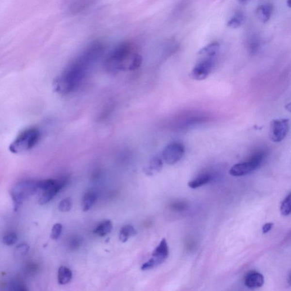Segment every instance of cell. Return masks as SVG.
<instances>
[{"label": "cell", "mask_w": 291, "mask_h": 291, "mask_svg": "<svg viewBox=\"0 0 291 291\" xmlns=\"http://www.w3.org/2000/svg\"><path fill=\"white\" fill-rule=\"evenodd\" d=\"M104 50V46L101 42H95L89 45L55 79V91L61 94H67L75 91L83 81L89 68L100 58Z\"/></svg>", "instance_id": "6da1fadb"}, {"label": "cell", "mask_w": 291, "mask_h": 291, "mask_svg": "<svg viewBox=\"0 0 291 291\" xmlns=\"http://www.w3.org/2000/svg\"><path fill=\"white\" fill-rule=\"evenodd\" d=\"M142 58L136 46L131 42L119 45L109 55L105 61L106 67L109 71H133L142 64Z\"/></svg>", "instance_id": "7a4b0ae2"}, {"label": "cell", "mask_w": 291, "mask_h": 291, "mask_svg": "<svg viewBox=\"0 0 291 291\" xmlns=\"http://www.w3.org/2000/svg\"><path fill=\"white\" fill-rule=\"evenodd\" d=\"M40 138L41 132L38 128L31 127L26 129L13 140L9 146V150L14 154L31 150L38 143Z\"/></svg>", "instance_id": "3957f363"}, {"label": "cell", "mask_w": 291, "mask_h": 291, "mask_svg": "<svg viewBox=\"0 0 291 291\" xmlns=\"http://www.w3.org/2000/svg\"><path fill=\"white\" fill-rule=\"evenodd\" d=\"M264 158L265 153L263 151L257 152L246 162L234 165L230 168L229 174L233 177H242L249 174L260 166Z\"/></svg>", "instance_id": "277c9868"}, {"label": "cell", "mask_w": 291, "mask_h": 291, "mask_svg": "<svg viewBox=\"0 0 291 291\" xmlns=\"http://www.w3.org/2000/svg\"><path fill=\"white\" fill-rule=\"evenodd\" d=\"M37 188V182L35 181H24L17 184L13 188L12 193L15 210H17L23 200L34 194Z\"/></svg>", "instance_id": "5b68a950"}, {"label": "cell", "mask_w": 291, "mask_h": 291, "mask_svg": "<svg viewBox=\"0 0 291 291\" xmlns=\"http://www.w3.org/2000/svg\"><path fill=\"white\" fill-rule=\"evenodd\" d=\"M169 255V249L166 239H162L159 245L152 254L151 259L145 263L141 267L143 271L154 269L166 260Z\"/></svg>", "instance_id": "8992f818"}, {"label": "cell", "mask_w": 291, "mask_h": 291, "mask_svg": "<svg viewBox=\"0 0 291 291\" xmlns=\"http://www.w3.org/2000/svg\"><path fill=\"white\" fill-rule=\"evenodd\" d=\"M290 129L289 120L276 119L271 122L270 138L274 142H280L286 138Z\"/></svg>", "instance_id": "52a82bcc"}, {"label": "cell", "mask_w": 291, "mask_h": 291, "mask_svg": "<svg viewBox=\"0 0 291 291\" xmlns=\"http://www.w3.org/2000/svg\"><path fill=\"white\" fill-rule=\"evenodd\" d=\"M214 58H204L194 66L191 72V77L196 81H203L210 75L214 65Z\"/></svg>", "instance_id": "ba28073f"}, {"label": "cell", "mask_w": 291, "mask_h": 291, "mask_svg": "<svg viewBox=\"0 0 291 291\" xmlns=\"http://www.w3.org/2000/svg\"><path fill=\"white\" fill-rule=\"evenodd\" d=\"M185 153L183 145L175 142L168 145L163 151V158L168 164L173 165L179 162Z\"/></svg>", "instance_id": "9c48e42d"}, {"label": "cell", "mask_w": 291, "mask_h": 291, "mask_svg": "<svg viewBox=\"0 0 291 291\" xmlns=\"http://www.w3.org/2000/svg\"><path fill=\"white\" fill-rule=\"evenodd\" d=\"M264 282L263 276L257 271H250L244 277V285L250 289H259L263 286Z\"/></svg>", "instance_id": "30bf717a"}, {"label": "cell", "mask_w": 291, "mask_h": 291, "mask_svg": "<svg viewBox=\"0 0 291 291\" xmlns=\"http://www.w3.org/2000/svg\"><path fill=\"white\" fill-rule=\"evenodd\" d=\"M95 0H68V12L70 15H77L85 11L94 4Z\"/></svg>", "instance_id": "8fae6325"}, {"label": "cell", "mask_w": 291, "mask_h": 291, "mask_svg": "<svg viewBox=\"0 0 291 291\" xmlns=\"http://www.w3.org/2000/svg\"><path fill=\"white\" fill-rule=\"evenodd\" d=\"M66 183H67V181L65 180H59L58 183L55 186L45 191L44 194L39 198V204L45 205L48 203L62 190V188L65 186Z\"/></svg>", "instance_id": "7c38bea8"}, {"label": "cell", "mask_w": 291, "mask_h": 291, "mask_svg": "<svg viewBox=\"0 0 291 291\" xmlns=\"http://www.w3.org/2000/svg\"><path fill=\"white\" fill-rule=\"evenodd\" d=\"M273 12V6L269 3L261 5L257 10V17L261 22L266 23L270 20Z\"/></svg>", "instance_id": "4fadbf2b"}, {"label": "cell", "mask_w": 291, "mask_h": 291, "mask_svg": "<svg viewBox=\"0 0 291 291\" xmlns=\"http://www.w3.org/2000/svg\"><path fill=\"white\" fill-rule=\"evenodd\" d=\"M219 43L214 42L205 46L198 52V55L203 58H214L219 51Z\"/></svg>", "instance_id": "5bb4252c"}, {"label": "cell", "mask_w": 291, "mask_h": 291, "mask_svg": "<svg viewBox=\"0 0 291 291\" xmlns=\"http://www.w3.org/2000/svg\"><path fill=\"white\" fill-rule=\"evenodd\" d=\"M97 198V194L95 191H90L85 193L82 198L81 207L84 211H87L93 207Z\"/></svg>", "instance_id": "9a60e30c"}, {"label": "cell", "mask_w": 291, "mask_h": 291, "mask_svg": "<svg viewBox=\"0 0 291 291\" xmlns=\"http://www.w3.org/2000/svg\"><path fill=\"white\" fill-rule=\"evenodd\" d=\"M73 274L72 271L65 266L59 268L58 273V282L61 285H65L71 282Z\"/></svg>", "instance_id": "2e32d148"}, {"label": "cell", "mask_w": 291, "mask_h": 291, "mask_svg": "<svg viewBox=\"0 0 291 291\" xmlns=\"http://www.w3.org/2000/svg\"><path fill=\"white\" fill-rule=\"evenodd\" d=\"M113 229V225L110 220H106L98 224L94 230L95 234L98 236L104 237L110 233Z\"/></svg>", "instance_id": "e0dca14e"}, {"label": "cell", "mask_w": 291, "mask_h": 291, "mask_svg": "<svg viewBox=\"0 0 291 291\" xmlns=\"http://www.w3.org/2000/svg\"><path fill=\"white\" fill-rule=\"evenodd\" d=\"M136 234L137 230L135 228L130 225H127L121 228L119 238L122 242H126L130 238L135 236Z\"/></svg>", "instance_id": "ac0fdd59"}, {"label": "cell", "mask_w": 291, "mask_h": 291, "mask_svg": "<svg viewBox=\"0 0 291 291\" xmlns=\"http://www.w3.org/2000/svg\"><path fill=\"white\" fill-rule=\"evenodd\" d=\"M244 21V16L243 13L241 12H237L227 22V26L231 29L239 28L243 24Z\"/></svg>", "instance_id": "d6986e66"}, {"label": "cell", "mask_w": 291, "mask_h": 291, "mask_svg": "<svg viewBox=\"0 0 291 291\" xmlns=\"http://www.w3.org/2000/svg\"><path fill=\"white\" fill-rule=\"evenodd\" d=\"M211 177L210 175L204 174L201 175L200 177H198L194 179L191 180L188 183V186L193 189H196L198 187L204 186L211 180Z\"/></svg>", "instance_id": "ffe728a7"}, {"label": "cell", "mask_w": 291, "mask_h": 291, "mask_svg": "<svg viewBox=\"0 0 291 291\" xmlns=\"http://www.w3.org/2000/svg\"><path fill=\"white\" fill-rule=\"evenodd\" d=\"M163 167V162L160 158H154L150 162V166L147 168L146 173L148 175H153L160 172Z\"/></svg>", "instance_id": "44dd1931"}, {"label": "cell", "mask_w": 291, "mask_h": 291, "mask_svg": "<svg viewBox=\"0 0 291 291\" xmlns=\"http://www.w3.org/2000/svg\"><path fill=\"white\" fill-rule=\"evenodd\" d=\"M59 181V180L57 179L43 180L37 181V186L39 189L46 191L55 186Z\"/></svg>", "instance_id": "7402d4cb"}, {"label": "cell", "mask_w": 291, "mask_h": 291, "mask_svg": "<svg viewBox=\"0 0 291 291\" xmlns=\"http://www.w3.org/2000/svg\"><path fill=\"white\" fill-rule=\"evenodd\" d=\"M72 207V200L71 197L65 198L62 200L59 204L58 209L62 212H67L71 210Z\"/></svg>", "instance_id": "603a6c76"}, {"label": "cell", "mask_w": 291, "mask_h": 291, "mask_svg": "<svg viewBox=\"0 0 291 291\" xmlns=\"http://www.w3.org/2000/svg\"><path fill=\"white\" fill-rule=\"evenodd\" d=\"M280 212L283 216H288L291 213V194L284 200L280 207Z\"/></svg>", "instance_id": "cb8c5ba5"}, {"label": "cell", "mask_w": 291, "mask_h": 291, "mask_svg": "<svg viewBox=\"0 0 291 291\" xmlns=\"http://www.w3.org/2000/svg\"><path fill=\"white\" fill-rule=\"evenodd\" d=\"M17 240L18 236L16 233H9L3 237L2 242L6 245L12 246L16 243Z\"/></svg>", "instance_id": "d4e9b609"}, {"label": "cell", "mask_w": 291, "mask_h": 291, "mask_svg": "<svg viewBox=\"0 0 291 291\" xmlns=\"http://www.w3.org/2000/svg\"><path fill=\"white\" fill-rule=\"evenodd\" d=\"M29 250V246L28 244L22 243L19 244V245L16 248L15 256L16 257L19 259V258L26 256V254L28 253Z\"/></svg>", "instance_id": "484cf974"}, {"label": "cell", "mask_w": 291, "mask_h": 291, "mask_svg": "<svg viewBox=\"0 0 291 291\" xmlns=\"http://www.w3.org/2000/svg\"><path fill=\"white\" fill-rule=\"evenodd\" d=\"M63 226L61 224H56L53 226L51 230V238L52 240H57L60 237L62 233Z\"/></svg>", "instance_id": "4316f807"}, {"label": "cell", "mask_w": 291, "mask_h": 291, "mask_svg": "<svg viewBox=\"0 0 291 291\" xmlns=\"http://www.w3.org/2000/svg\"><path fill=\"white\" fill-rule=\"evenodd\" d=\"M171 209L177 211H182L186 210L188 205L184 201H177L171 205Z\"/></svg>", "instance_id": "83f0119b"}, {"label": "cell", "mask_w": 291, "mask_h": 291, "mask_svg": "<svg viewBox=\"0 0 291 291\" xmlns=\"http://www.w3.org/2000/svg\"><path fill=\"white\" fill-rule=\"evenodd\" d=\"M273 226V223H267L262 227V231L263 233H267L269 232L272 229Z\"/></svg>", "instance_id": "f1b7e54d"}, {"label": "cell", "mask_w": 291, "mask_h": 291, "mask_svg": "<svg viewBox=\"0 0 291 291\" xmlns=\"http://www.w3.org/2000/svg\"><path fill=\"white\" fill-rule=\"evenodd\" d=\"M287 5L291 7V0H287Z\"/></svg>", "instance_id": "f546056e"}, {"label": "cell", "mask_w": 291, "mask_h": 291, "mask_svg": "<svg viewBox=\"0 0 291 291\" xmlns=\"http://www.w3.org/2000/svg\"><path fill=\"white\" fill-rule=\"evenodd\" d=\"M248 1H249V0H239V1L241 3H245V2H247Z\"/></svg>", "instance_id": "4dcf8cb0"}]
</instances>
